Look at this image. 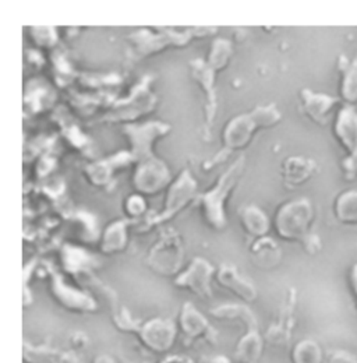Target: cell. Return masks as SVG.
I'll return each instance as SVG.
<instances>
[{"instance_id": "obj_1", "label": "cell", "mask_w": 357, "mask_h": 363, "mask_svg": "<svg viewBox=\"0 0 357 363\" xmlns=\"http://www.w3.org/2000/svg\"><path fill=\"white\" fill-rule=\"evenodd\" d=\"M125 331L137 334L142 345L157 354L171 351L178 335V328L175 323L172 320L164 318L148 320L144 324H138L132 318V321L126 325Z\"/></svg>"}, {"instance_id": "obj_2", "label": "cell", "mask_w": 357, "mask_h": 363, "mask_svg": "<svg viewBox=\"0 0 357 363\" xmlns=\"http://www.w3.org/2000/svg\"><path fill=\"white\" fill-rule=\"evenodd\" d=\"M312 216V204L306 199L285 206L276 218L278 233L288 240H302L309 233Z\"/></svg>"}, {"instance_id": "obj_3", "label": "cell", "mask_w": 357, "mask_h": 363, "mask_svg": "<svg viewBox=\"0 0 357 363\" xmlns=\"http://www.w3.org/2000/svg\"><path fill=\"white\" fill-rule=\"evenodd\" d=\"M178 328L181 333L183 345L190 348L198 342L217 345L218 333L191 303H186L178 318Z\"/></svg>"}, {"instance_id": "obj_4", "label": "cell", "mask_w": 357, "mask_h": 363, "mask_svg": "<svg viewBox=\"0 0 357 363\" xmlns=\"http://www.w3.org/2000/svg\"><path fill=\"white\" fill-rule=\"evenodd\" d=\"M211 277H212V267L205 263L204 260H194L190 269L184 274H181L176 279V285L180 288H186L196 294L200 298L208 299L212 296L211 291Z\"/></svg>"}, {"instance_id": "obj_5", "label": "cell", "mask_w": 357, "mask_h": 363, "mask_svg": "<svg viewBox=\"0 0 357 363\" xmlns=\"http://www.w3.org/2000/svg\"><path fill=\"white\" fill-rule=\"evenodd\" d=\"M293 309H295V296L293 294H290V296L288 298L286 303L280 311L279 318L269 325L264 335V340L272 347L286 348L290 345L293 325H295Z\"/></svg>"}, {"instance_id": "obj_6", "label": "cell", "mask_w": 357, "mask_h": 363, "mask_svg": "<svg viewBox=\"0 0 357 363\" xmlns=\"http://www.w3.org/2000/svg\"><path fill=\"white\" fill-rule=\"evenodd\" d=\"M334 135L348 151V155L357 154V111L355 106H342L335 119Z\"/></svg>"}, {"instance_id": "obj_7", "label": "cell", "mask_w": 357, "mask_h": 363, "mask_svg": "<svg viewBox=\"0 0 357 363\" xmlns=\"http://www.w3.org/2000/svg\"><path fill=\"white\" fill-rule=\"evenodd\" d=\"M302 102L305 113L314 123L319 126L328 125L334 108L341 102L339 98H334L325 94H317L310 90L302 91Z\"/></svg>"}, {"instance_id": "obj_8", "label": "cell", "mask_w": 357, "mask_h": 363, "mask_svg": "<svg viewBox=\"0 0 357 363\" xmlns=\"http://www.w3.org/2000/svg\"><path fill=\"white\" fill-rule=\"evenodd\" d=\"M264 350V338L259 328H249L234 347L233 358L236 363H259Z\"/></svg>"}, {"instance_id": "obj_9", "label": "cell", "mask_w": 357, "mask_h": 363, "mask_svg": "<svg viewBox=\"0 0 357 363\" xmlns=\"http://www.w3.org/2000/svg\"><path fill=\"white\" fill-rule=\"evenodd\" d=\"M23 358L27 363H81L72 352H63L45 345H30L24 342Z\"/></svg>"}, {"instance_id": "obj_10", "label": "cell", "mask_w": 357, "mask_h": 363, "mask_svg": "<svg viewBox=\"0 0 357 363\" xmlns=\"http://www.w3.org/2000/svg\"><path fill=\"white\" fill-rule=\"evenodd\" d=\"M218 281L221 285L247 302H253L257 298V289L254 285L230 266H225L220 270Z\"/></svg>"}, {"instance_id": "obj_11", "label": "cell", "mask_w": 357, "mask_h": 363, "mask_svg": "<svg viewBox=\"0 0 357 363\" xmlns=\"http://www.w3.org/2000/svg\"><path fill=\"white\" fill-rule=\"evenodd\" d=\"M341 72V98L345 105L355 106L357 104V53L349 59L348 56L339 57Z\"/></svg>"}, {"instance_id": "obj_12", "label": "cell", "mask_w": 357, "mask_h": 363, "mask_svg": "<svg viewBox=\"0 0 357 363\" xmlns=\"http://www.w3.org/2000/svg\"><path fill=\"white\" fill-rule=\"evenodd\" d=\"M53 294L57 301L70 311L92 312L95 309V303L91 298L66 286L59 278L53 279Z\"/></svg>"}, {"instance_id": "obj_13", "label": "cell", "mask_w": 357, "mask_h": 363, "mask_svg": "<svg viewBox=\"0 0 357 363\" xmlns=\"http://www.w3.org/2000/svg\"><path fill=\"white\" fill-rule=\"evenodd\" d=\"M317 165L312 160L289 158L283 167V178L289 186H299L309 181L315 172Z\"/></svg>"}, {"instance_id": "obj_14", "label": "cell", "mask_w": 357, "mask_h": 363, "mask_svg": "<svg viewBox=\"0 0 357 363\" xmlns=\"http://www.w3.org/2000/svg\"><path fill=\"white\" fill-rule=\"evenodd\" d=\"M211 315L220 320L227 321H240L244 324V327L249 328H259V321L254 316V313L242 305H222L214 311H211Z\"/></svg>"}, {"instance_id": "obj_15", "label": "cell", "mask_w": 357, "mask_h": 363, "mask_svg": "<svg viewBox=\"0 0 357 363\" xmlns=\"http://www.w3.org/2000/svg\"><path fill=\"white\" fill-rule=\"evenodd\" d=\"M335 217L346 225H357V190H346L338 196L334 206Z\"/></svg>"}, {"instance_id": "obj_16", "label": "cell", "mask_w": 357, "mask_h": 363, "mask_svg": "<svg viewBox=\"0 0 357 363\" xmlns=\"http://www.w3.org/2000/svg\"><path fill=\"white\" fill-rule=\"evenodd\" d=\"M322 350L312 340H303L292 350V363H322Z\"/></svg>"}, {"instance_id": "obj_17", "label": "cell", "mask_w": 357, "mask_h": 363, "mask_svg": "<svg viewBox=\"0 0 357 363\" xmlns=\"http://www.w3.org/2000/svg\"><path fill=\"white\" fill-rule=\"evenodd\" d=\"M279 250L272 242H260L254 247V256H256V264L260 267H272L279 260Z\"/></svg>"}, {"instance_id": "obj_18", "label": "cell", "mask_w": 357, "mask_h": 363, "mask_svg": "<svg viewBox=\"0 0 357 363\" xmlns=\"http://www.w3.org/2000/svg\"><path fill=\"white\" fill-rule=\"evenodd\" d=\"M342 172L346 181H355L357 179V154H352V155H346L342 162Z\"/></svg>"}, {"instance_id": "obj_19", "label": "cell", "mask_w": 357, "mask_h": 363, "mask_svg": "<svg viewBox=\"0 0 357 363\" xmlns=\"http://www.w3.org/2000/svg\"><path fill=\"white\" fill-rule=\"evenodd\" d=\"M328 363H357V355L348 351H334L328 357Z\"/></svg>"}, {"instance_id": "obj_20", "label": "cell", "mask_w": 357, "mask_h": 363, "mask_svg": "<svg viewBox=\"0 0 357 363\" xmlns=\"http://www.w3.org/2000/svg\"><path fill=\"white\" fill-rule=\"evenodd\" d=\"M70 342H72V347L77 351L80 350H84L87 345H89V338L83 334V333H74L70 338Z\"/></svg>"}, {"instance_id": "obj_21", "label": "cell", "mask_w": 357, "mask_h": 363, "mask_svg": "<svg viewBox=\"0 0 357 363\" xmlns=\"http://www.w3.org/2000/svg\"><path fill=\"white\" fill-rule=\"evenodd\" d=\"M204 363H230V361L226 357H222V355H215V357L205 358Z\"/></svg>"}, {"instance_id": "obj_22", "label": "cell", "mask_w": 357, "mask_h": 363, "mask_svg": "<svg viewBox=\"0 0 357 363\" xmlns=\"http://www.w3.org/2000/svg\"><path fill=\"white\" fill-rule=\"evenodd\" d=\"M92 363H118L112 357H109V355H105V354H102V355H98V357H95V359L92 361Z\"/></svg>"}, {"instance_id": "obj_23", "label": "cell", "mask_w": 357, "mask_h": 363, "mask_svg": "<svg viewBox=\"0 0 357 363\" xmlns=\"http://www.w3.org/2000/svg\"><path fill=\"white\" fill-rule=\"evenodd\" d=\"M162 363H193L188 359H183V358H178V357H172V358H168L165 359Z\"/></svg>"}]
</instances>
